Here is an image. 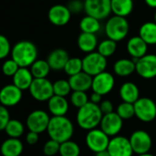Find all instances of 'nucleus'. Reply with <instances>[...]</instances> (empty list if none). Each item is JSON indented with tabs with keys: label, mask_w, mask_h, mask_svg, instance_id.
I'll list each match as a JSON object with an SVG mask.
<instances>
[{
	"label": "nucleus",
	"mask_w": 156,
	"mask_h": 156,
	"mask_svg": "<svg viewBox=\"0 0 156 156\" xmlns=\"http://www.w3.org/2000/svg\"><path fill=\"white\" fill-rule=\"evenodd\" d=\"M103 113L99 105L89 101L85 106L78 108L76 113V123L82 129L88 131L100 125Z\"/></svg>",
	"instance_id": "obj_1"
},
{
	"label": "nucleus",
	"mask_w": 156,
	"mask_h": 156,
	"mask_svg": "<svg viewBox=\"0 0 156 156\" xmlns=\"http://www.w3.org/2000/svg\"><path fill=\"white\" fill-rule=\"evenodd\" d=\"M46 131L50 139L62 143L72 139L74 132V127L71 119L67 117L52 116L50 119Z\"/></svg>",
	"instance_id": "obj_2"
},
{
	"label": "nucleus",
	"mask_w": 156,
	"mask_h": 156,
	"mask_svg": "<svg viewBox=\"0 0 156 156\" xmlns=\"http://www.w3.org/2000/svg\"><path fill=\"white\" fill-rule=\"evenodd\" d=\"M10 54L20 67H30L38 59V49L30 41H20L12 47Z\"/></svg>",
	"instance_id": "obj_3"
},
{
	"label": "nucleus",
	"mask_w": 156,
	"mask_h": 156,
	"mask_svg": "<svg viewBox=\"0 0 156 156\" xmlns=\"http://www.w3.org/2000/svg\"><path fill=\"white\" fill-rule=\"evenodd\" d=\"M129 24L126 18L120 16L110 17L105 24V33L107 38L115 41H123L129 34Z\"/></svg>",
	"instance_id": "obj_4"
},
{
	"label": "nucleus",
	"mask_w": 156,
	"mask_h": 156,
	"mask_svg": "<svg viewBox=\"0 0 156 156\" xmlns=\"http://www.w3.org/2000/svg\"><path fill=\"white\" fill-rule=\"evenodd\" d=\"M30 96L39 102L48 101L53 95V85L46 78H34L30 88Z\"/></svg>",
	"instance_id": "obj_5"
},
{
	"label": "nucleus",
	"mask_w": 156,
	"mask_h": 156,
	"mask_svg": "<svg viewBox=\"0 0 156 156\" xmlns=\"http://www.w3.org/2000/svg\"><path fill=\"white\" fill-rule=\"evenodd\" d=\"M83 60V71L91 76H95L104 71L108 66V61L105 56L98 51H92L87 53Z\"/></svg>",
	"instance_id": "obj_6"
},
{
	"label": "nucleus",
	"mask_w": 156,
	"mask_h": 156,
	"mask_svg": "<svg viewBox=\"0 0 156 156\" xmlns=\"http://www.w3.org/2000/svg\"><path fill=\"white\" fill-rule=\"evenodd\" d=\"M135 117L145 123L156 119V102L149 98H140L134 104Z\"/></svg>",
	"instance_id": "obj_7"
},
{
	"label": "nucleus",
	"mask_w": 156,
	"mask_h": 156,
	"mask_svg": "<svg viewBox=\"0 0 156 156\" xmlns=\"http://www.w3.org/2000/svg\"><path fill=\"white\" fill-rule=\"evenodd\" d=\"M85 12L99 20L108 19L111 11V0H84Z\"/></svg>",
	"instance_id": "obj_8"
},
{
	"label": "nucleus",
	"mask_w": 156,
	"mask_h": 156,
	"mask_svg": "<svg viewBox=\"0 0 156 156\" xmlns=\"http://www.w3.org/2000/svg\"><path fill=\"white\" fill-rule=\"evenodd\" d=\"M109 140L110 137L100 128L90 129L86 135V144L87 148L95 153L107 150Z\"/></svg>",
	"instance_id": "obj_9"
},
{
	"label": "nucleus",
	"mask_w": 156,
	"mask_h": 156,
	"mask_svg": "<svg viewBox=\"0 0 156 156\" xmlns=\"http://www.w3.org/2000/svg\"><path fill=\"white\" fill-rule=\"evenodd\" d=\"M136 73L143 79L156 77V54L146 53L136 62Z\"/></svg>",
	"instance_id": "obj_10"
},
{
	"label": "nucleus",
	"mask_w": 156,
	"mask_h": 156,
	"mask_svg": "<svg viewBox=\"0 0 156 156\" xmlns=\"http://www.w3.org/2000/svg\"><path fill=\"white\" fill-rule=\"evenodd\" d=\"M50 119L51 118L46 111L41 109H36L30 112L27 117L26 125L29 130L40 134L47 130Z\"/></svg>",
	"instance_id": "obj_11"
},
{
	"label": "nucleus",
	"mask_w": 156,
	"mask_h": 156,
	"mask_svg": "<svg viewBox=\"0 0 156 156\" xmlns=\"http://www.w3.org/2000/svg\"><path fill=\"white\" fill-rule=\"evenodd\" d=\"M131 147L133 149L134 153L141 154L149 152L152 146V140L151 135L143 130V129H137L133 131L129 138Z\"/></svg>",
	"instance_id": "obj_12"
},
{
	"label": "nucleus",
	"mask_w": 156,
	"mask_h": 156,
	"mask_svg": "<svg viewBox=\"0 0 156 156\" xmlns=\"http://www.w3.org/2000/svg\"><path fill=\"white\" fill-rule=\"evenodd\" d=\"M107 150L111 156H132L134 153L129 139L121 135L111 137Z\"/></svg>",
	"instance_id": "obj_13"
},
{
	"label": "nucleus",
	"mask_w": 156,
	"mask_h": 156,
	"mask_svg": "<svg viewBox=\"0 0 156 156\" xmlns=\"http://www.w3.org/2000/svg\"><path fill=\"white\" fill-rule=\"evenodd\" d=\"M114 86L115 78L113 74L104 71L93 76L91 89L93 90V92L98 93L101 96H106L113 90Z\"/></svg>",
	"instance_id": "obj_14"
},
{
	"label": "nucleus",
	"mask_w": 156,
	"mask_h": 156,
	"mask_svg": "<svg viewBox=\"0 0 156 156\" xmlns=\"http://www.w3.org/2000/svg\"><path fill=\"white\" fill-rule=\"evenodd\" d=\"M99 127L111 138L119 135V133L121 131L123 127V119L117 112L113 111L111 113L103 115Z\"/></svg>",
	"instance_id": "obj_15"
},
{
	"label": "nucleus",
	"mask_w": 156,
	"mask_h": 156,
	"mask_svg": "<svg viewBox=\"0 0 156 156\" xmlns=\"http://www.w3.org/2000/svg\"><path fill=\"white\" fill-rule=\"evenodd\" d=\"M22 92L14 84L3 87L0 89V104L7 108L17 106L22 99Z\"/></svg>",
	"instance_id": "obj_16"
},
{
	"label": "nucleus",
	"mask_w": 156,
	"mask_h": 156,
	"mask_svg": "<svg viewBox=\"0 0 156 156\" xmlns=\"http://www.w3.org/2000/svg\"><path fill=\"white\" fill-rule=\"evenodd\" d=\"M72 17V13L67 6L57 4L51 7L48 11L49 21L57 27H62L69 23Z\"/></svg>",
	"instance_id": "obj_17"
},
{
	"label": "nucleus",
	"mask_w": 156,
	"mask_h": 156,
	"mask_svg": "<svg viewBox=\"0 0 156 156\" xmlns=\"http://www.w3.org/2000/svg\"><path fill=\"white\" fill-rule=\"evenodd\" d=\"M72 91H85L87 92L92 87L93 76L82 71L74 75L69 76L68 79Z\"/></svg>",
	"instance_id": "obj_18"
},
{
	"label": "nucleus",
	"mask_w": 156,
	"mask_h": 156,
	"mask_svg": "<svg viewBox=\"0 0 156 156\" xmlns=\"http://www.w3.org/2000/svg\"><path fill=\"white\" fill-rule=\"evenodd\" d=\"M70 56L67 51H65L64 49H55L51 51L48 55L47 62L51 70L61 71L63 70Z\"/></svg>",
	"instance_id": "obj_19"
},
{
	"label": "nucleus",
	"mask_w": 156,
	"mask_h": 156,
	"mask_svg": "<svg viewBox=\"0 0 156 156\" xmlns=\"http://www.w3.org/2000/svg\"><path fill=\"white\" fill-rule=\"evenodd\" d=\"M127 51L132 59H139L148 51V44L140 37H131L127 42Z\"/></svg>",
	"instance_id": "obj_20"
},
{
	"label": "nucleus",
	"mask_w": 156,
	"mask_h": 156,
	"mask_svg": "<svg viewBox=\"0 0 156 156\" xmlns=\"http://www.w3.org/2000/svg\"><path fill=\"white\" fill-rule=\"evenodd\" d=\"M47 102L49 112L52 116H65L69 110V102L65 97L53 95Z\"/></svg>",
	"instance_id": "obj_21"
},
{
	"label": "nucleus",
	"mask_w": 156,
	"mask_h": 156,
	"mask_svg": "<svg viewBox=\"0 0 156 156\" xmlns=\"http://www.w3.org/2000/svg\"><path fill=\"white\" fill-rule=\"evenodd\" d=\"M24 146L19 138H9L4 140L0 146L2 156H20L23 152Z\"/></svg>",
	"instance_id": "obj_22"
},
{
	"label": "nucleus",
	"mask_w": 156,
	"mask_h": 156,
	"mask_svg": "<svg viewBox=\"0 0 156 156\" xmlns=\"http://www.w3.org/2000/svg\"><path fill=\"white\" fill-rule=\"evenodd\" d=\"M33 80L34 77L30 72V69L28 67H20V69L12 77L13 84L22 91L29 90Z\"/></svg>",
	"instance_id": "obj_23"
},
{
	"label": "nucleus",
	"mask_w": 156,
	"mask_h": 156,
	"mask_svg": "<svg viewBox=\"0 0 156 156\" xmlns=\"http://www.w3.org/2000/svg\"><path fill=\"white\" fill-rule=\"evenodd\" d=\"M77 46L80 51L86 53L95 51L98 46V41L96 34L81 32L77 38Z\"/></svg>",
	"instance_id": "obj_24"
},
{
	"label": "nucleus",
	"mask_w": 156,
	"mask_h": 156,
	"mask_svg": "<svg viewBox=\"0 0 156 156\" xmlns=\"http://www.w3.org/2000/svg\"><path fill=\"white\" fill-rule=\"evenodd\" d=\"M119 97L122 101L134 104L140 98L139 87L132 82H125L119 88Z\"/></svg>",
	"instance_id": "obj_25"
},
{
	"label": "nucleus",
	"mask_w": 156,
	"mask_h": 156,
	"mask_svg": "<svg viewBox=\"0 0 156 156\" xmlns=\"http://www.w3.org/2000/svg\"><path fill=\"white\" fill-rule=\"evenodd\" d=\"M115 74L120 77H127L136 72V63L132 59L122 58L118 60L113 66Z\"/></svg>",
	"instance_id": "obj_26"
},
{
	"label": "nucleus",
	"mask_w": 156,
	"mask_h": 156,
	"mask_svg": "<svg viewBox=\"0 0 156 156\" xmlns=\"http://www.w3.org/2000/svg\"><path fill=\"white\" fill-rule=\"evenodd\" d=\"M134 0H111V11L116 16L127 18L134 8Z\"/></svg>",
	"instance_id": "obj_27"
},
{
	"label": "nucleus",
	"mask_w": 156,
	"mask_h": 156,
	"mask_svg": "<svg viewBox=\"0 0 156 156\" xmlns=\"http://www.w3.org/2000/svg\"><path fill=\"white\" fill-rule=\"evenodd\" d=\"M139 36L148 44H156V22L148 21L144 22L139 30Z\"/></svg>",
	"instance_id": "obj_28"
},
{
	"label": "nucleus",
	"mask_w": 156,
	"mask_h": 156,
	"mask_svg": "<svg viewBox=\"0 0 156 156\" xmlns=\"http://www.w3.org/2000/svg\"><path fill=\"white\" fill-rule=\"evenodd\" d=\"M79 28L82 32L97 34L101 29L100 20L92 16L87 15L84 18H82V20H80Z\"/></svg>",
	"instance_id": "obj_29"
},
{
	"label": "nucleus",
	"mask_w": 156,
	"mask_h": 156,
	"mask_svg": "<svg viewBox=\"0 0 156 156\" xmlns=\"http://www.w3.org/2000/svg\"><path fill=\"white\" fill-rule=\"evenodd\" d=\"M30 69L34 78H46L51 70L47 60L41 59H37L30 65Z\"/></svg>",
	"instance_id": "obj_30"
},
{
	"label": "nucleus",
	"mask_w": 156,
	"mask_h": 156,
	"mask_svg": "<svg viewBox=\"0 0 156 156\" xmlns=\"http://www.w3.org/2000/svg\"><path fill=\"white\" fill-rule=\"evenodd\" d=\"M5 131L9 137L20 139L25 131V127L23 123L20 121L19 119H10V120L9 121V123L7 124L5 128Z\"/></svg>",
	"instance_id": "obj_31"
},
{
	"label": "nucleus",
	"mask_w": 156,
	"mask_h": 156,
	"mask_svg": "<svg viewBox=\"0 0 156 156\" xmlns=\"http://www.w3.org/2000/svg\"><path fill=\"white\" fill-rule=\"evenodd\" d=\"M81 152L80 147L75 141L68 140L60 145L59 153L61 156H79Z\"/></svg>",
	"instance_id": "obj_32"
},
{
	"label": "nucleus",
	"mask_w": 156,
	"mask_h": 156,
	"mask_svg": "<svg viewBox=\"0 0 156 156\" xmlns=\"http://www.w3.org/2000/svg\"><path fill=\"white\" fill-rule=\"evenodd\" d=\"M63 71L69 76L74 75L83 71V60L79 57H70L67 61Z\"/></svg>",
	"instance_id": "obj_33"
},
{
	"label": "nucleus",
	"mask_w": 156,
	"mask_h": 156,
	"mask_svg": "<svg viewBox=\"0 0 156 156\" xmlns=\"http://www.w3.org/2000/svg\"><path fill=\"white\" fill-rule=\"evenodd\" d=\"M97 50L100 54H102L106 58L110 57L117 51V41L108 38L98 43Z\"/></svg>",
	"instance_id": "obj_34"
},
{
	"label": "nucleus",
	"mask_w": 156,
	"mask_h": 156,
	"mask_svg": "<svg viewBox=\"0 0 156 156\" xmlns=\"http://www.w3.org/2000/svg\"><path fill=\"white\" fill-rule=\"evenodd\" d=\"M116 112L119 114V116L124 120V119H130L135 116V110H134V105L132 103L124 102L122 101L118 107Z\"/></svg>",
	"instance_id": "obj_35"
},
{
	"label": "nucleus",
	"mask_w": 156,
	"mask_h": 156,
	"mask_svg": "<svg viewBox=\"0 0 156 156\" xmlns=\"http://www.w3.org/2000/svg\"><path fill=\"white\" fill-rule=\"evenodd\" d=\"M70 102L74 108H80L89 102V98L85 91H73L70 97Z\"/></svg>",
	"instance_id": "obj_36"
},
{
	"label": "nucleus",
	"mask_w": 156,
	"mask_h": 156,
	"mask_svg": "<svg viewBox=\"0 0 156 156\" xmlns=\"http://www.w3.org/2000/svg\"><path fill=\"white\" fill-rule=\"evenodd\" d=\"M52 85H53L54 95L61 96V97H67L72 91V88L68 80L59 79V80H56L54 83H52Z\"/></svg>",
	"instance_id": "obj_37"
},
{
	"label": "nucleus",
	"mask_w": 156,
	"mask_h": 156,
	"mask_svg": "<svg viewBox=\"0 0 156 156\" xmlns=\"http://www.w3.org/2000/svg\"><path fill=\"white\" fill-rule=\"evenodd\" d=\"M1 69H2V73L4 75L9 76V77H13V75L20 69V65L11 58V59L6 60L3 62Z\"/></svg>",
	"instance_id": "obj_38"
},
{
	"label": "nucleus",
	"mask_w": 156,
	"mask_h": 156,
	"mask_svg": "<svg viewBox=\"0 0 156 156\" xmlns=\"http://www.w3.org/2000/svg\"><path fill=\"white\" fill-rule=\"evenodd\" d=\"M60 145L61 143L57 140H54L52 139H50L47 140L43 146V153L46 156H54L57 153H59L60 151Z\"/></svg>",
	"instance_id": "obj_39"
},
{
	"label": "nucleus",
	"mask_w": 156,
	"mask_h": 156,
	"mask_svg": "<svg viewBox=\"0 0 156 156\" xmlns=\"http://www.w3.org/2000/svg\"><path fill=\"white\" fill-rule=\"evenodd\" d=\"M11 45L9 41V39L0 34V60H3L7 58L11 53Z\"/></svg>",
	"instance_id": "obj_40"
},
{
	"label": "nucleus",
	"mask_w": 156,
	"mask_h": 156,
	"mask_svg": "<svg viewBox=\"0 0 156 156\" xmlns=\"http://www.w3.org/2000/svg\"><path fill=\"white\" fill-rule=\"evenodd\" d=\"M67 8L72 14H79L82 11H85L84 1L82 0H70L67 4Z\"/></svg>",
	"instance_id": "obj_41"
},
{
	"label": "nucleus",
	"mask_w": 156,
	"mask_h": 156,
	"mask_svg": "<svg viewBox=\"0 0 156 156\" xmlns=\"http://www.w3.org/2000/svg\"><path fill=\"white\" fill-rule=\"evenodd\" d=\"M10 120V115L8 108L0 104V131L5 130V128Z\"/></svg>",
	"instance_id": "obj_42"
},
{
	"label": "nucleus",
	"mask_w": 156,
	"mask_h": 156,
	"mask_svg": "<svg viewBox=\"0 0 156 156\" xmlns=\"http://www.w3.org/2000/svg\"><path fill=\"white\" fill-rule=\"evenodd\" d=\"M99 108L103 113V115L105 114H108L114 111V107H113V103L110 100H102L99 103Z\"/></svg>",
	"instance_id": "obj_43"
},
{
	"label": "nucleus",
	"mask_w": 156,
	"mask_h": 156,
	"mask_svg": "<svg viewBox=\"0 0 156 156\" xmlns=\"http://www.w3.org/2000/svg\"><path fill=\"white\" fill-rule=\"evenodd\" d=\"M26 141L29 145H35L39 141V133L30 130L26 135Z\"/></svg>",
	"instance_id": "obj_44"
},
{
	"label": "nucleus",
	"mask_w": 156,
	"mask_h": 156,
	"mask_svg": "<svg viewBox=\"0 0 156 156\" xmlns=\"http://www.w3.org/2000/svg\"><path fill=\"white\" fill-rule=\"evenodd\" d=\"M102 97H103V96H101L100 94L96 93V92H93V93L91 94V96H90V100H89V101H91V102H93V103H95V104L99 105V103L102 101Z\"/></svg>",
	"instance_id": "obj_45"
},
{
	"label": "nucleus",
	"mask_w": 156,
	"mask_h": 156,
	"mask_svg": "<svg viewBox=\"0 0 156 156\" xmlns=\"http://www.w3.org/2000/svg\"><path fill=\"white\" fill-rule=\"evenodd\" d=\"M145 4L151 8V9H156V0H144Z\"/></svg>",
	"instance_id": "obj_46"
},
{
	"label": "nucleus",
	"mask_w": 156,
	"mask_h": 156,
	"mask_svg": "<svg viewBox=\"0 0 156 156\" xmlns=\"http://www.w3.org/2000/svg\"><path fill=\"white\" fill-rule=\"evenodd\" d=\"M95 156H111V155H110V153L108 151V150H105V151L97 152Z\"/></svg>",
	"instance_id": "obj_47"
},
{
	"label": "nucleus",
	"mask_w": 156,
	"mask_h": 156,
	"mask_svg": "<svg viewBox=\"0 0 156 156\" xmlns=\"http://www.w3.org/2000/svg\"><path fill=\"white\" fill-rule=\"evenodd\" d=\"M137 156H154L149 152H146V153H141V154H137Z\"/></svg>",
	"instance_id": "obj_48"
},
{
	"label": "nucleus",
	"mask_w": 156,
	"mask_h": 156,
	"mask_svg": "<svg viewBox=\"0 0 156 156\" xmlns=\"http://www.w3.org/2000/svg\"><path fill=\"white\" fill-rule=\"evenodd\" d=\"M153 19H154V21L156 22V11H155V13H154V17H153Z\"/></svg>",
	"instance_id": "obj_49"
},
{
	"label": "nucleus",
	"mask_w": 156,
	"mask_h": 156,
	"mask_svg": "<svg viewBox=\"0 0 156 156\" xmlns=\"http://www.w3.org/2000/svg\"><path fill=\"white\" fill-rule=\"evenodd\" d=\"M43 1H45V0H43Z\"/></svg>",
	"instance_id": "obj_50"
}]
</instances>
